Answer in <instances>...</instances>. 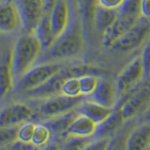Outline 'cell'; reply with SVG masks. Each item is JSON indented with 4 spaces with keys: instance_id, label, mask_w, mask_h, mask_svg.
<instances>
[{
    "instance_id": "6da1fadb",
    "label": "cell",
    "mask_w": 150,
    "mask_h": 150,
    "mask_svg": "<svg viewBox=\"0 0 150 150\" xmlns=\"http://www.w3.org/2000/svg\"><path fill=\"white\" fill-rule=\"evenodd\" d=\"M84 32L79 15L71 16L69 25L62 35L55 39L48 49L51 60H63L79 55L84 48Z\"/></svg>"
},
{
    "instance_id": "7a4b0ae2",
    "label": "cell",
    "mask_w": 150,
    "mask_h": 150,
    "mask_svg": "<svg viewBox=\"0 0 150 150\" xmlns=\"http://www.w3.org/2000/svg\"><path fill=\"white\" fill-rule=\"evenodd\" d=\"M42 50L43 46L35 33H25L16 40L11 50L12 71L15 82H18L35 65Z\"/></svg>"
},
{
    "instance_id": "3957f363",
    "label": "cell",
    "mask_w": 150,
    "mask_h": 150,
    "mask_svg": "<svg viewBox=\"0 0 150 150\" xmlns=\"http://www.w3.org/2000/svg\"><path fill=\"white\" fill-rule=\"evenodd\" d=\"M100 70L96 67L84 63H73L64 66L58 72L52 76L48 81L32 90L26 91V95L32 98H48L61 94L64 82L70 77H79L84 74H98Z\"/></svg>"
},
{
    "instance_id": "277c9868",
    "label": "cell",
    "mask_w": 150,
    "mask_h": 150,
    "mask_svg": "<svg viewBox=\"0 0 150 150\" xmlns=\"http://www.w3.org/2000/svg\"><path fill=\"white\" fill-rule=\"evenodd\" d=\"M141 18L140 0H127L124 6L118 11V15L115 22L102 36L104 46L111 48L112 45L134 26Z\"/></svg>"
},
{
    "instance_id": "5b68a950",
    "label": "cell",
    "mask_w": 150,
    "mask_h": 150,
    "mask_svg": "<svg viewBox=\"0 0 150 150\" xmlns=\"http://www.w3.org/2000/svg\"><path fill=\"white\" fill-rule=\"evenodd\" d=\"M54 0H17L16 6L25 33H35Z\"/></svg>"
},
{
    "instance_id": "8992f818",
    "label": "cell",
    "mask_w": 150,
    "mask_h": 150,
    "mask_svg": "<svg viewBox=\"0 0 150 150\" xmlns=\"http://www.w3.org/2000/svg\"><path fill=\"white\" fill-rule=\"evenodd\" d=\"M63 67L64 65L55 61H49V62L34 65L17 82L18 89L26 92L37 88L48 81Z\"/></svg>"
},
{
    "instance_id": "52a82bcc",
    "label": "cell",
    "mask_w": 150,
    "mask_h": 150,
    "mask_svg": "<svg viewBox=\"0 0 150 150\" xmlns=\"http://www.w3.org/2000/svg\"><path fill=\"white\" fill-rule=\"evenodd\" d=\"M150 37V19L139 20L134 26L117 40L111 48L119 52H131L136 50Z\"/></svg>"
},
{
    "instance_id": "ba28073f",
    "label": "cell",
    "mask_w": 150,
    "mask_h": 150,
    "mask_svg": "<svg viewBox=\"0 0 150 150\" xmlns=\"http://www.w3.org/2000/svg\"><path fill=\"white\" fill-rule=\"evenodd\" d=\"M144 78V70L141 56L135 57L126 66L117 79V92L126 96L132 92Z\"/></svg>"
},
{
    "instance_id": "9c48e42d",
    "label": "cell",
    "mask_w": 150,
    "mask_h": 150,
    "mask_svg": "<svg viewBox=\"0 0 150 150\" xmlns=\"http://www.w3.org/2000/svg\"><path fill=\"white\" fill-rule=\"evenodd\" d=\"M83 101V96L70 97L58 94L45 98V101L40 106V112L45 116L54 117L76 109Z\"/></svg>"
},
{
    "instance_id": "30bf717a",
    "label": "cell",
    "mask_w": 150,
    "mask_h": 150,
    "mask_svg": "<svg viewBox=\"0 0 150 150\" xmlns=\"http://www.w3.org/2000/svg\"><path fill=\"white\" fill-rule=\"evenodd\" d=\"M69 0H54L49 11V20L51 30L54 39H57L67 29L70 19H71V11H70Z\"/></svg>"
},
{
    "instance_id": "8fae6325",
    "label": "cell",
    "mask_w": 150,
    "mask_h": 150,
    "mask_svg": "<svg viewBox=\"0 0 150 150\" xmlns=\"http://www.w3.org/2000/svg\"><path fill=\"white\" fill-rule=\"evenodd\" d=\"M150 104V84L138 88L127 98L121 107V115L124 121L132 118Z\"/></svg>"
},
{
    "instance_id": "7c38bea8",
    "label": "cell",
    "mask_w": 150,
    "mask_h": 150,
    "mask_svg": "<svg viewBox=\"0 0 150 150\" xmlns=\"http://www.w3.org/2000/svg\"><path fill=\"white\" fill-rule=\"evenodd\" d=\"M33 110L25 103H15L4 109L0 114V128H11L29 119Z\"/></svg>"
},
{
    "instance_id": "4fadbf2b",
    "label": "cell",
    "mask_w": 150,
    "mask_h": 150,
    "mask_svg": "<svg viewBox=\"0 0 150 150\" xmlns=\"http://www.w3.org/2000/svg\"><path fill=\"white\" fill-rule=\"evenodd\" d=\"M21 26V20L16 3L0 1V33L9 34Z\"/></svg>"
},
{
    "instance_id": "5bb4252c",
    "label": "cell",
    "mask_w": 150,
    "mask_h": 150,
    "mask_svg": "<svg viewBox=\"0 0 150 150\" xmlns=\"http://www.w3.org/2000/svg\"><path fill=\"white\" fill-rule=\"evenodd\" d=\"M11 50H7L0 56V100L8 95L15 83L12 71Z\"/></svg>"
},
{
    "instance_id": "9a60e30c",
    "label": "cell",
    "mask_w": 150,
    "mask_h": 150,
    "mask_svg": "<svg viewBox=\"0 0 150 150\" xmlns=\"http://www.w3.org/2000/svg\"><path fill=\"white\" fill-rule=\"evenodd\" d=\"M78 15L81 19L86 36H90L94 31V15L98 6L97 0H75Z\"/></svg>"
},
{
    "instance_id": "2e32d148",
    "label": "cell",
    "mask_w": 150,
    "mask_h": 150,
    "mask_svg": "<svg viewBox=\"0 0 150 150\" xmlns=\"http://www.w3.org/2000/svg\"><path fill=\"white\" fill-rule=\"evenodd\" d=\"M116 90L111 82L106 79L98 78V84L91 94L93 100L104 107L112 108L116 98Z\"/></svg>"
},
{
    "instance_id": "e0dca14e",
    "label": "cell",
    "mask_w": 150,
    "mask_h": 150,
    "mask_svg": "<svg viewBox=\"0 0 150 150\" xmlns=\"http://www.w3.org/2000/svg\"><path fill=\"white\" fill-rule=\"evenodd\" d=\"M123 121L124 119L122 117L120 110L114 112H112V114L106 119L101 121L98 126H96L95 131L93 133L94 137L98 140L108 138L109 136L115 133V131L121 126Z\"/></svg>"
},
{
    "instance_id": "ac0fdd59",
    "label": "cell",
    "mask_w": 150,
    "mask_h": 150,
    "mask_svg": "<svg viewBox=\"0 0 150 150\" xmlns=\"http://www.w3.org/2000/svg\"><path fill=\"white\" fill-rule=\"evenodd\" d=\"M76 109L80 114L87 116L96 124L100 123L101 121L106 119L112 112L111 108L102 106L94 100L83 101Z\"/></svg>"
},
{
    "instance_id": "d6986e66",
    "label": "cell",
    "mask_w": 150,
    "mask_h": 150,
    "mask_svg": "<svg viewBox=\"0 0 150 150\" xmlns=\"http://www.w3.org/2000/svg\"><path fill=\"white\" fill-rule=\"evenodd\" d=\"M117 15H118V11L108 9L98 5L94 15V30L103 36L108 28L115 22Z\"/></svg>"
},
{
    "instance_id": "ffe728a7",
    "label": "cell",
    "mask_w": 150,
    "mask_h": 150,
    "mask_svg": "<svg viewBox=\"0 0 150 150\" xmlns=\"http://www.w3.org/2000/svg\"><path fill=\"white\" fill-rule=\"evenodd\" d=\"M149 145L150 126L144 125L130 134L127 142V150H148Z\"/></svg>"
},
{
    "instance_id": "44dd1931",
    "label": "cell",
    "mask_w": 150,
    "mask_h": 150,
    "mask_svg": "<svg viewBox=\"0 0 150 150\" xmlns=\"http://www.w3.org/2000/svg\"><path fill=\"white\" fill-rule=\"evenodd\" d=\"M96 129V123L87 116L81 115H77L68 129V133L79 136H89L94 133Z\"/></svg>"
},
{
    "instance_id": "7402d4cb",
    "label": "cell",
    "mask_w": 150,
    "mask_h": 150,
    "mask_svg": "<svg viewBox=\"0 0 150 150\" xmlns=\"http://www.w3.org/2000/svg\"><path fill=\"white\" fill-rule=\"evenodd\" d=\"M50 8H48V9L46 11V13H45L43 19L41 20L39 27L37 28V30L35 32V34L38 36V38H39L41 42L42 46H43V49H48L49 47L54 43V41L55 40L53 33H52L51 26H50V20H49Z\"/></svg>"
},
{
    "instance_id": "603a6c76",
    "label": "cell",
    "mask_w": 150,
    "mask_h": 150,
    "mask_svg": "<svg viewBox=\"0 0 150 150\" xmlns=\"http://www.w3.org/2000/svg\"><path fill=\"white\" fill-rule=\"evenodd\" d=\"M77 115V112L72 110L68 112H65L63 115L54 116L55 118L50 123L52 130L54 131V134H57V136H61L65 132H68L70 124L76 118Z\"/></svg>"
},
{
    "instance_id": "cb8c5ba5",
    "label": "cell",
    "mask_w": 150,
    "mask_h": 150,
    "mask_svg": "<svg viewBox=\"0 0 150 150\" xmlns=\"http://www.w3.org/2000/svg\"><path fill=\"white\" fill-rule=\"evenodd\" d=\"M98 82V77L96 74H84L79 77L80 90L82 96L91 95L94 92Z\"/></svg>"
},
{
    "instance_id": "d4e9b609",
    "label": "cell",
    "mask_w": 150,
    "mask_h": 150,
    "mask_svg": "<svg viewBox=\"0 0 150 150\" xmlns=\"http://www.w3.org/2000/svg\"><path fill=\"white\" fill-rule=\"evenodd\" d=\"M79 77H70L66 80L62 86V88H61V94L70 97L82 96L81 90H80Z\"/></svg>"
},
{
    "instance_id": "484cf974",
    "label": "cell",
    "mask_w": 150,
    "mask_h": 150,
    "mask_svg": "<svg viewBox=\"0 0 150 150\" xmlns=\"http://www.w3.org/2000/svg\"><path fill=\"white\" fill-rule=\"evenodd\" d=\"M49 137H50V131L46 127L37 126L35 127L34 132H33L31 142L35 145L43 144L49 140Z\"/></svg>"
},
{
    "instance_id": "4316f807",
    "label": "cell",
    "mask_w": 150,
    "mask_h": 150,
    "mask_svg": "<svg viewBox=\"0 0 150 150\" xmlns=\"http://www.w3.org/2000/svg\"><path fill=\"white\" fill-rule=\"evenodd\" d=\"M19 129L14 128H0V145L15 142L18 137Z\"/></svg>"
},
{
    "instance_id": "83f0119b",
    "label": "cell",
    "mask_w": 150,
    "mask_h": 150,
    "mask_svg": "<svg viewBox=\"0 0 150 150\" xmlns=\"http://www.w3.org/2000/svg\"><path fill=\"white\" fill-rule=\"evenodd\" d=\"M141 59L143 62V67L144 70V78L149 79L150 78V37L148 38L146 44L143 50Z\"/></svg>"
},
{
    "instance_id": "f1b7e54d",
    "label": "cell",
    "mask_w": 150,
    "mask_h": 150,
    "mask_svg": "<svg viewBox=\"0 0 150 150\" xmlns=\"http://www.w3.org/2000/svg\"><path fill=\"white\" fill-rule=\"evenodd\" d=\"M127 142L128 135L121 134L109 142L106 150H127Z\"/></svg>"
},
{
    "instance_id": "f546056e",
    "label": "cell",
    "mask_w": 150,
    "mask_h": 150,
    "mask_svg": "<svg viewBox=\"0 0 150 150\" xmlns=\"http://www.w3.org/2000/svg\"><path fill=\"white\" fill-rule=\"evenodd\" d=\"M35 125L32 123H27L23 126L21 129L18 130V138L23 142H31L33 132L35 129Z\"/></svg>"
},
{
    "instance_id": "4dcf8cb0",
    "label": "cell",
    "mask_w": 150,
    "mask_h": 150,
    "mask_svg": "<svg viewBox=\"0 0 150 150\" xmlns=\"http://www.w3.org/2000/svg\"><path fill=\"white\" fill-rule=\"evenodd\" d=\"M127 0H97L98 6L112 11H119L124 6Z\"/></svg>"
},
{
    "instance_id": "1f68e13d",
    "label": "cell",
    "mask_w": 150,
    "mask_h": 150,
    "mask_svg": "<svg viewBox=\"0 0 150 150\" xmlns=\"http://www.w3.org/2000/svg\"><path fill=\"white\" fill-rule=\"evenodd\" d=\"M88 144L89 141L86 138H75L67 143L64 150H83Z\"/></svg>"
},
{
    "instance_id": "d6a6232c",
    "label": "cell",
    "mask_w": 150,
    "mask_h": 150,
    "mask_svg": "<svg viewBox=\"0 0 150 150\" xmlns=\"http://www.w3.org/2000/svg\"><path fill=\"white\" fill-rule=\"evenodd\" d=\"M109 138H103L98 140L97 142L87 144L83 150H106L107 145L109 144Z\"/></svg>"
},
{
    "instance_id": "836d02e7",
    "label": "cell",
    "mask_w": 150,
    "mask_h": 150,
    "mask_svg": "<svg viewBox=\"0 0 150 150\" xmlns=\"http://www.w3.org/2000/svg\"><path fill=\"white\" fill-rule=\"evenodd\" d=\"M141 15L144 19H150V0H140Z\"/></svg>"
},
{
    "instance_id": "e575fe53",
    "label": "cell",
    "mask_w": 150,
    "mask_h": 150,
    "mask_svg": "<svg viewBox=\"0 0 150 150\" xmlns=\"http://www.w3.org/2000/svg\"><path fill=\"white\" fill-rule=\"evenodd\" d=\"M13 150H37V147L34 144H30L29 142H17L13 144L12 146Z\"/></svg>"
},
{
    "instance_id": "d590c367",
    "label": "cell",
    "mask_w": 150,
    "mask_h": 150,
    "mask_svg": "<svg viewBox=\"0 0 150 150\" xmlns=\"http://www.w3.org/2000/svg\"><path fill=\"white\" fill-rule=\"evenodd\" d=\"M44 150H60V148H59L57 144H56V143H53V144H49L48 146H47Z\"/></svg>"
},
{
    "instance_id": "8d00e7d4",
    "label": "cell",
    "mask_w": 150,
    "mask_h": 150,
    "mask_svg": "<svg viewBox=\"0 0 150 150\" xmlns=\"http://www.w3.org/2000/svg\"><path fill=\"white\" fill-rule=\"evenodd\" d=\"M146 118L150 119V106H149L148 110H147V112H146Z\"/></svg>"
},
{
    "instance_id": "74e56055",
    "label": "cell",
    "mask_w": 150,
    "mask_h": 150,
    "mask_svg": "<svg viewBox=\"0 0 150 150\" xmlns=\"http://www.w3.org/2000/svg\"><path fill=\"white\" fill-rule=\"evenodd\" d=\"M69 1H70V3H73V5H74V1H75V0H69Z\"/></svg>"
},
{
    "instance_id": "f35d334b",
    "label": "cell",
    "mask_w": 150,
    "mask_h": 150,
    "mask_svg": "<svg viewBox=\"0 0 150 150\" xmlns=\"http://www.w3.org/2000/svg\"><path fill=\"white\" fill-rule=\"evenodd\" d=\"M148 150H150V145H149V149H148Z\"/></svg>"
}]
</instances>
